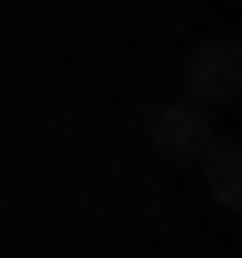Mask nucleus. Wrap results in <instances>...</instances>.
<instances>
[{"label":"nucleus","instance_id":"3","mask_svg":"<svg viewBox=\"0 0 242 258\" xmlns=\"http://www.w3.org/2000/svg\"><path fill=\"white\" fill-rule=\"evenodd\" d=\"M202 177H210V202H218V210H234V202H242V145H234V137H210Z\"/></svg>","mask_w":242,"mask_h":258},{"label":"nucleus","instance_id":"2","mask_svg":"<svg viewBox=\"0 0 242 258\" xmlns=\"http://www.w3.org/2000/svg\"><path fill=\"white\" fill-rule=\"evenodd\" d=\"M145 137H153V153H161V161H202L218 129H210V113H202V105H186V97H177V105H153V113H145Z\"/></svg>","mask_w":242,"mask_h":258},{"label":"nucleus","instance_id":"1","mask_svg":"<svg viewBox=\"0 0 242 258\" xmlns=\"http://www.w3.org/2000/svg\"><path fill=\"white\" fill-rule=\"evenodd\" d=\"M234 89H242V40L234 32H210V40H194V56H186V105H234Z\"/></svg>","mask_w":242,"mask_h":258}]
</instances>
